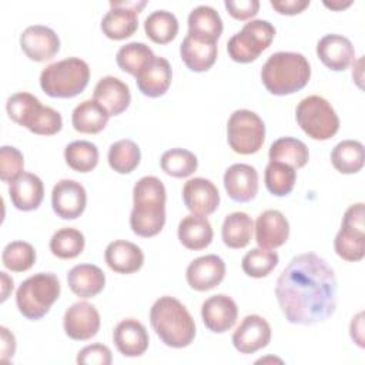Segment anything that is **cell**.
<instances>
[{"instance_id": "cell-52", "label": "cell", "mask_w": 365, "mask_h": 365, "mask_svg": "<svg viewBox=\"0 0 365 365\" xmlns=\"http://www.w3.org/2000/svg\"><path fill=\"white\" fill-rule=\"evenodd\" d=\"M351 4H352V0H331V1L325 0V1H324V6H325V7H328V9H331V10H335V11H339V10H342V9H346V7H349Z\"/></svg>"}, {"instance_id": "cell-10", "label": "cell", "mask_w": 365, "mask_h": 365, "mask_svg": "<svg viewBox=\"0 0 365 365\" xmlns=\"http://www.w3.org/2000/svg\"><path fill=\"white\" fill-rule=\"evenodd\" d=\"M265 124L262 118L247 108L235 110L227 123V141L237 154L250 155L262 147Z\"/></svg>"}, {"instance_id": "cell-47", "label": "cell", "mask_w": 365, "mask_h": 365, "mask_svg": "<svg viewBox=\"0 0 365 365\" xmlns=\"http://www.w3.org/2000/svg\"><path fill=\"white\" fill-rule=\"evenodd\" d=\"M224 6L227 11L237 20H248L254 17L259 10V1L258 0H225Z\"/></svg>"}, {"instance_id": "cell-12", "label": "cell", "mask_w": 365, "mask_h": 365, "mask_svg": "<svg viewBox=\"0 0 365 365\" xmlns=\"http://www.w3.org/2000/svg\"><path fill=\"white\" fill-rule=\"evenodd\" d=\"M100 325L101 319L97 308L87 301H78L70 305L63 318L64 332L74 341H87L94 338Z\"/></svg>"}, {"instance_id": "cell-14", "label": "cell", "mask_w": 365, "mask_h": 365, "mask_svg": "<svg viewBox=\"0 0 365 365\" xmlns=\"http://www.w3.org/2000/svg\"><path fill=\"white\" fill-rule=\"evenodd\" d=\"M87 205L86 188L76 180H60L51 191V207L63 220L78 218Z\"/></svg>"}, {"instance_id": "cell-4", "label": "cell", "mask_w": 365, "mask_h": 365, "mask_svg": "<svg viewBox=\"0 0 365 365\" xmlns=\"http://www.w3.org/2000/svg\"><path fill=\"white\" fill-rule=\"evenodd\" d=\"M309 77V61L297 51H277L261 68L262 84L274 96H288L302 90Z\"/></svg>"}, {"instance_id": "cell-53", "label": "cell", "mask_w": 365, "mask_h": 365, "mask_svg": "<svg viewBox=\"0 0 365 365\" xmlns=\"http://www.w3.org/2000/svg\"><path fill=\"white\" fill-rule=\"evenodd\" d=\"M267 361H277V362H282L279 358H261V359H258L257 361V364H264V362H267Z\"/></svg>"}, {"instance_id": "cell-46", "label": "cell", "mask_w": 365, "mask_h": 365, "mask_svg": "<svg viewBox=\"0 0 365 365\" xmlns=\"http://www.w3.org/2000/svg\"><path fill=\"white\" fill-rule=\"evenodd\" d=\"M76 361L81 365H110L113 356L107 345L91 344L78 351Z\"/></svg>"}, {"instance_id": "cell-44", "label": "cell", "mask_w": 365, "mask_h": 365, "mask_svg": "<svg viewBox=\"0 0 365 365\" xmlns=\"http://www.w3.org/2000/svg\"><path fill=\"white\" fill-rule=\"evenodd\" d=\"M279 257L272 250L265 248H252L250 250L241 261L242 271L252 278H264L269 275L274 268L278 265Z\"/></svg>"}, {"instance_id": "cell-41", "label": "cell", "mask_w": 365, "mask_h": 365, "mask_svg": "<svg viewBox=\"0 0 365 365\" xmlns=\"http://www.w3.org/2000/svg\"><path fill=\"white\" fill-rule=\"evenodd\" d=\"M264 181L267 190L275 197H285L288 195L295 185L297 181V171L295 168L279 163V161H269L265 167Z\"/></svg>"}, {"instance_id": "cell-37", "label": "cell", "mask_w": 365, "mask_h": 365, "mask_svg": "<svg viewBox=\"0 0 365 365\" xmlns=\"http://www.w3.org/2000/svg\"><path fill=\"white\" fill-rule=\"evenodd\" d=\"M107 160L110 167L118 174H130L134 171L141 160V151L137 143L124 138L113 143L108 148Z\"/></svg>"}, {"instance_id": "cell-35", "label": "cell", "mask_w": 365, "mask_h": 365, "mask_svg": "<svg viewBox=\"0 0 365 365\" xmlns=\"http://www.w3.org/2000/svg\"><path fill=\"white\" fill-rule=\"evenodd\" d=\"M269 161H279L292 168H302L309 160V151L304 141L294 137H281L269 145Z\"/></svg>"}, {"instance_id": "cell-30", "label": "cell", "mask_w": 365, "mask_h": 365, "mask_svg": "<svg viewBox=\"0 0 365 365\" xmlns=\"http://www.w3.org/2000/svg\"><path fill=\"white\" fill-rule=\"evenodd\" d=\"M108 118V111L94 98L81 101L71 113V124L74 130L83 134H97L103 131Z\"/></svg>"}, {"instance_id": "cell-16", "label": "cell", "mask_w": 365, "mask_h": 365, "mask_svg": "<svg viewBox=\"0 0 365 365\" xmlns=\"http://www.w3.org/2000/svg\"><path fill=\"white\" fill-rule=\"evenodd\" d=\"M225 277V262L215 254H208L191 261L185 271L188 285L200 292L220 285Z\"/></svg>"}, {"instance_id": "cell-43", "label": "cell", "mask_w": 365, "mask_h": 365, "mask_svg": "<svg viewBox=\"0 0 365 365\" xmlns=\"http://www.w3.org/2000/svg\"><path fill=\"white\" fill-rule=\"evenodd\" d=\"M3 265L13 272H24L36 262V250L27 241H11L1 252Z\"/></svg>"}, {"instance_id": "cell-9", "label": "cell", "mask_w": 365, "mask_h": 365, "mask_svg": "<svg viewBox=\"0 0 365 365\" xmlns=\"http://www.w3.org/2000/svg\"><path fill=\"white\" fill-rule=\"evenodd\" d=\"M274 37L275 27L268 20H250L228 40V56L237 63H251L269 47Z\"/></svg>"}, {"instance_id": "cell-49", "label": "cell", "mask_w": 365, "mask_h": 365, "mask_svg": "<svg viewBox=\"0 0 365 365\" xmlns=\"http://www.w3.org/2000/svg\"><path fill=\"white\" fill-rule=\"evenodd\" d=\"M0 334H1V361L7 362L13 358L14 352H16V338L13 335V332L6 328V327H0Z\"/></svg>"}, {"instance_id": "cell-6", "label": "cell", "mask_w": 365, "mask_h": 365, "mask_svg": "<svg viewBox=\"0 0 365 365\" xmlns=\"http://www.w3.org/2000/svg\"><path fill=\"white\" fill-rule=\"evenodd\" d=\"M88 64L78 57H67L48 64L40 73L41 90L54 98H73L87 87Z\"/></svg>"}, {"instance_id": "cell-34", "label": "cell", "mask_w": 365, "mask_h": 365, "mask_svg": "<svg viewBox=\"0 0 365 365\" xmlns=\"http://www.w3.org/2000/svg\"><path fill=\"white\" fill-rule=\"evenodd\" d=\"M331 163L341 174H355L365 163L364 144L358 140H342L331 151Z\"/></svg>"}, {"instance_id": "cell-11", "label": "cell", "mask_w": 365, "mask_h": 365, "mask_svg": "<svg viewBox=\"0 0 365 365\" xmlns=\"http://www.w3.org/2000/svg\"><path fill=\"white\" fill-rule=\"evenodd\" d=\"M145 4V0H111L110 10L100 24L103 34L111 40H124L133 36L138 27V13Z\"/></svg>"}, {"instance_id": "cell-32", "label": "cell", "mask_w": 365, "mask_h": 365, "mask_svg": "<svg viewBox=\"0 0 365 365\" xmlns=\"http://www.w3.org/2000/svg\"><path fill=\"white\" fill-rule=\"evenodd\" d=\"M334 248L336 255L345 261H361L365 255V227L342 222L335 235Z\"/></svg>"}, {"instance_id": "cell-19", "label": "cell", "mask_w": 365, "mask_h": 365, "mask_svg": "<svg viewBox=\"0 0 365 365\" xmlns=\"http://www.w3.org/2000/svg\"><path fill=\"white\" fill-rule=\"evenodd\" d=\"M318 58L332 71H344L355 61V48L342 34H325L317 43Z\"/></svg>"}, {"instance_id": "cell-3", "label": "cell", "mask_w": 365, "mask_h": 365, "mask_svg": "<svg viewBox=\"0 0 365 365\" xmlns=\"http://www.w3.org/2000/svg\"><path fill=\"white\" fill-rule=\"evenodd\" d=\"M150 324L161 342L170 348H185L195 338V322L185 305L170 295L160 297L150 309Z\"/></svg>"}, {"instance_id": "cell-27", "label": "cell", "mask_w": 365, "mask_h": 365, "mask_svg": "<svg viewBox=\"0 0 365 365\" xmlns=\"http://www.w3.org/2000/svg\"><path fill=\"white\" fill-rule=\"evenodd\" d=\"M104 259L111 271L118 274H133L144 264L141 248L125 240H115L106 247Z\"/></svg>"}, {"instance_id": "cell-36", "label": "cell", "mask_w": 365, "mask_h": 365, "mask_svg": "<svg viewBox=\"0 0 365 365\" xmlns=\"http://www.w3.org/2000/svg\"><path fill=\"white\" fill-rule=\"evenodd\" d=\"M147 37L157 44L173 41L178 33V20L175 14L167 10H155L144 21Z\"/></svg>"}, {"instance_id": "cell-7", "label": "cell", "mask_w": 365, "mask_h": 365, "mask_svg": "<svg viewBox=\"0 0 365 365\" xmlns=\"http://www.w3.org/2000/svg\"><path fill=\"white\" fill-rule=\"evenodd\" d=\"M61 285L53 272H37L24 279L16 291L19 312L30 319H41L58 299Z\"/></svg>"}, {"instance_id": "cell-15", "label": "cell", "mask_w": 365, "mask_h": 365, "mask_svg": "<svg viewBox=\"0 0 365 365\" xmlns=\"http://www.w3.org/2000/svg\"><path fill=\"white\" fill-rule=\"evenodd\" d=\"M231 341L240 354H254L269 344L271 327L261 315H247L234 331Z\"/></svg>"}, {"instance_id": "cell-25", "label": "cell", "mask_w": 365, "mask_h": 365, "mask_svg": "<svg viewBox=\"0 0 365 365\" xmlns=\"http://www.w3.org/2000/svg\"><path fill=\"white\" fill-rule=\"evenodd\" d=\"M94 100L98 101L111 115H120L131 103L128 86L114 76L101 77L94 87Z\"/></svg>"}, {"instance_id": "cell-13", "label": "cell", "mask_w": 365, "mask_h": 365, "mask_svg": "<svg viewBox=\"0 0 365 365\" xmlns=\"http://www.w3.org/2000/svg\"><path fill=\"white\" fill-rule=\"evenodd\" d=\"M20 47L23 53L33 61L43 63L51 60L60 50V38L57 33L43 24H33L20 34Z\"/></svg>"}, {"instance_id": "cell-50", "label": "cell", "mask_w": 365, "mask_h": 365, "mask_svg": "<svg viewBox=\"0 0 365 365\" xmlns=\"http://www.w3.org/2000/svg\"><path fill=\"white\" fill-rule=\"evenodd\" d=\"M349 335L352 338V341L359 346V348H364L365 344H364V312H358L351 324H349Z\"/></svg>"}, {"instance_id": "cell-33", "label": "cell", "mask_w": 365, "mask_h": 365, "mask_svg": "<svg viewBox=\"0 0 365 365\" xmlns=\"http://www.w3.org/2000/svg\"><path fill=\"white\" fill-rule=\"evenodd\" d=\"M254 222L247 212L234 211L224 218L221 227V237L222 242L228 248L240 250L248 245L252 237Z\"/></svg>"}, {"instance_id": "cell-26", "label": "cell", "mask_w": 365, "mask_h": 365, "mask_svg": "<svg viewBox=\"0 0 365 365\" xmlns=\"http://www.w3.org/2000/svg\"><path fill=\"white\" fill-rule=\"evenodd\" d=\"M11 204L20 211L37 210L44 198V185L38 175L23 173L9 187Z\"/></svg>"}, {"instance_id": "cell-31", "label": "cell", "mask_w": 365, "mask_h": 365, "mask_svg": "<svg viewBox=\"0 0 365 365\" xmlns=\"http://www.w3.org/2000/svg\"><path fill=\"white\" fill-rule=\"evenodd\" d=\"M222 19L211 6L200 4L188 14V33L195 37L217 41L222 34Z\"/></svg>"}, {"instance_id": "cell-5", "label": "cell", "mask_w": 365, "mask_h": 365, "mask_svg": "<svg viewBox=\"0 0 365 365\" xmlns=\"http://www.w3.org/2000/svg\"><path fill=\"white\" fill-rule=\"evenodd\" d=\"M6 111L14 123L26 127L33 134L53 135L63 127L61 114L48 106H43L36 96L27 91L11 94L6 101Z\"/></svg>"}, {"instance_id": "cell-8", "label": "cell", "mask_w": 365, "mask_h": 365, "mask_svg": "<svg viewBox=\"0 0 365 365\" xmlns=\"http://www.w3.org/2000/svg\"><path fill=\"white\" fill-rule=\"evenodd\" d=\"M295 118L301 130L314 140H329L339 130L336 111L327 98L317 94L308 96L298 103Z\"/></svg>"}, {"instance_id": "cell-22", "label": "cell", "mask_w": 365, "mask_h": 365, "mask_svg": "<svg viewBox=\"0 0 365 365\" xmlns=\"http://www.w3.org/2000/svg\"><path fill=\"white\" fill-rule=\"evenodd\" d=\"M113 341L118 352L128 358L141 356L150 344V336L145 327L134 319L125 318L120 321L113 331Z\"/></svg>"}, {"instance_id": "cell-21", "label": "cell", "mask_w": 365, "mask_h": 365, "mask_svg": "<svg viewBox=\"0 0 365 365\" xmlns=\"http://www.w3.org/2000/svg\"><path fill=\"white\" fill-rule=\"evenodd\" d=\"M255 241L259 248L275 250L289 237V222L278 210H265L255 221Z\"/></svg>"}, {"instance_id": "cell-24", "label": "cell", "mask_w": 365, "mask_h": 365, "mask_svg": "<svg viewBox=\"0 0 365 365\" xmlns=\"http://www.w3.org/2000/svg\"><path fill=\"white\" fill-rule=\"evenodd\" d=\"M217 41L195 37L190 33L184 37L180 46V56L184 64L195 73L210 70L217 60Z\"/></svg>"}, {"instance_id": "cell-23", "label": "cell", "mask_w": 365, "mask_h": 365, "mask_svg": "<svg viewBox=\"0 0 365 365\" xmlns=\"http://www.w3.org/2000/svg\"><path fill=\"white\" fill-rule=\"evenodd\" d=\"M173 80L171 64L167 58L155 56L137 76L135 83L141 94L150 98L161 97L170 88Z\"/></svg>"}, {"instance_id": "cell-39", "label": "cell", "mask_w": 365, "mask_h": 365, "mask_svg": "<svg viewBox=\"0 0 365 365\" xmlns=\"http://www.w3.org/2000/svg\"><path fill=\"white\" fill-rule=\"evenodd\" d=\"M64 160L77 173H90L98 164V148L87 140H76L66 145Z\"/></svg>"}, {"instance_id": "cell-28", "label": "cell", "mask_w": 365, "mask_h": 365, "mask_svg": "<svg viewBox=\"0 0 365 365\" xmlns=\"http://www.w3.org/2000/svg\"><path fill=\"white\" fill-rule=\"evenodd\" d=\"M67 284L73 294L88 299L104 289L106 275L103 269L94 264H78L68 271Z\"/></svg>"}, {"instance_id": "cell-40", "label": "cell", "mask_w": 365, "mask_h": 365, "mask_svg": "<svg viewBox=\"0 0 365 365\" xmlns=\"http://www.w3.org/2000/svg\"><path fill=\"white\" fill-rule=\"evenodd\" d=\"M154 57L150 46L141 41H131L118 48L115 61L123 71L135 77Z\"/></svg>"}, {"instance_id": "cell-2", "label": "cell", "mask_w": 365, "mask_h": 365, "mask_svg": "<svg viewBox=\"0 0 365 365\" xmlns=\"http://www.w3.org/2000/svg\"><path fill=\"white\" fill-rule=\"evenodd\" d=\"M167 191L163 181L154 175L141 177L133 188V210L130 227L138 237L150 238L161 232L165 224Z\"/></svg>"}, {"instance_id": "cell-51", "label": "cell", "mask_w": 365, "mask_h": 365, "mask_svg": "<svg viewBox=\"0 0 365 365\" xmlns=\"http://www.w3.org/2000/svg\"><path fill=\"white\" fill-rule=\"evenodd\" d=\"M0 279H1V298H0V301L4 302L9 298L10 292L13 291V278L9 277L7 272L1 271L0 272Z\"/></svg>"}, {"instance_id": "cell-48", "label": "cell", "mask_w": 365, "mask_h": 365, "mask_svg": "<svg viewBox=\"0 0 365 365\" xmlns=\"http://www.w3.org/2000/svg\"><path fill=\"white\" fill-rule=\"evenodd\" d=\"M309 0H271L269 4L271 7L279 13V14H287V16H294L302 13L308 6Z\"/></svg>"}, {"instance_id": "cell-42", "label": "cell", "mask_w": 365, "mask_h": 365, "mask_svg": "<svg viewBox=\"0 0 365 365\" xmlns=\"http://www.w3.org/2000/svg\"><path fill=\"white\" fill-rule=\"evenodd\" d=\"M161 170L174 177L185 178L190 177L198 167V160L194 153L185 148H171L163 153L160 158Z\"/></svg>"}, {"instance_id": "cell-1", "label": "cell", "mask_w": 365, "mask_h": 365, "mask_svg": "<svg viewBox=\"0 0 365 365\" xmlns=\"http://www.w3.org/2000/svg\"><path fill=\"white\" fill-rule=\"evenodd\" d=\"M336 278L315 252L294 257L277 279L275 297L285 319L295 325L327 321L336 308Z\"/></svg>"}, {"instance_id": "cell-45", "label": "cell", "mask_w": 365, "mask_h": 365, "mask_svg": "<svg viewBox=\"0 0 365 365\" xmlns=\"http://www.w3.org/2000/svg\"><path fill=\"white\" fill-rule=\"evenodd\" d=\"M23 173H24V157L21 151L13 145H1L0 148L1 181L11 184Z\"/></svg>"}, {"instance_id": "cell-17", "label": "cell", "mask_w": 365, "mask_h": 365, "mask_svg": "<svg viewBox=\"0 0 365 365\" xmlns=\"http://www.w3.org/2000/svg\"><path fill=\"white\" fill-rule=\"evenodd\" d=\"M201 318L211 332L224 334L235 325L238 307L231 297L225 294H215L202 302Z\"/></svg>"}, {"instance_id": "cell-18", "label": "cell", "mask_w": 365, "mask_h": 365, "mask_svg": "<svg viewBox=\"0 0 365 365\" xmlns=\"http://www.w3.org/2000/svg\"><path fill=\"white\" fill-rule=\"evenodd\" d=\"M182 201L191 214L207 217L218 208L220 192L211 180L194 177L182 187Z\"/></svg>"}, {"instance_id": "cell-38", "label": "cell", "mask_w": 365, "mask_h": 365, "mask_svg": "<svg viewBox=\"0 0 365 365\" xmlns=\"http://www.w3.org/2000/svg\"><path fill=\"white\" fill-rule=\"evenodd\" d=\"M86 245L83 232L77 228L66 227L57 230L50 238V251L60 259H73L78 257Z\"/></svg>"}, {"instance_id": "cell-20", "label": "cell", "mask_w": 365, "mask_h": 365, "mask_svg": "<svg viewBox=\"0 0 365 365\" xmlns=\"http://www.w3.org/2000/svg\"><path fill=\"white\" fill-rule=\"evenodd\" d=\"M224 187L228 197L237 202H248L258 192V173L244 163L230 165L224 173Z\"/></svg>"}, {"instance_id": "cell-29", "label": "cell", "mask_w": 365, "mask_h": 365, "mask_svg": "<svg viewBox=\"0 0 365 365\" xmlns=\"http://www.w3.org/2000/svg\"><path fill=\"white\" fill-rule=\"evenodd\" d=\"M177 235L180 242L192 251H200L207 248L214 237L212 227L207 217L190 214L185 215L177 228Z\"/></svg>"}]
</instances>
